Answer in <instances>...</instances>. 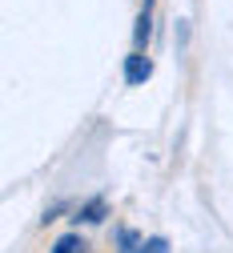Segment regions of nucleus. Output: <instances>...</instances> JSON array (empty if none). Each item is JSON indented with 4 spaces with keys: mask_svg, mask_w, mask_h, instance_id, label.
<instances>
[{
    "mask_svg": "<svg viewBox=\"0 0 233 253\" xmlns=\"http://www.w3.org/2000/svg\"><path fill=\"white\" fill-rule=\"evenodd\" d=\"M153 77V60L145 52H129L125 56V84H145Z\"/></svg>",
    "mask_w": 233,
    "mask_h": 253,
    "instance_id": "nucleus-1",
    "label": "nucleus"
},
{
    "mask_svg": "<svg viewBox=\"0 0 233 253\" xmlns=\"http://www.w3.org/2000/svg\"><path fill=\"white\" fill-rule=\"evenodd\" d=\"M77 221H85V225H101V221H105V197H93L89 205H81Z\"/></svg>",
    "mask_w": 233,
    "mask_h": 253,
    "instance_id": "nucleus-2",
    "label": "nucleus"
},
{
    "mask_svg": "<svg viewBox=\"0 0 233 253\" xmlns=\"http://www.w3.org/2000/svg\"><path fill=\"white\" fill-rule=\"evenodd\" d=\"M149 37H153V16L141 8V16H137V28H133V44H137V52L149 44Z\"/></svg>",
    "mask_w": 233,
    "mask_h": 253,
    "instance_id": "nucleus-3",
    "label": "nucleus"
},
{
    "mask_svg": "<svg viewBox=\"0 0 233 253\" xmlns=\"http://www.w3.org/2000/svg\"><path fill=\"white\" fill-rule=\"evenodd\" d=\"M89 245H85V237L81 233H64V237H56V245L48 249V253H85Z\"/></svg>",
    "mask_w": 233,
    "mask_h": 253,
    "instance_id": "nucleus-4",
    "label": "nucleus"
},
{
    "mask_svg": "<svg viewBox=\"0 0 233 253\" xmlns=\"http://www.w3.org/2000/svg\"><path fill=\"white\" fill-rule=\"evenodd\" d=\"M117 241H121V253H137V249H141V237L133 233V229H121Z\"/></svg>",
    "mask_w": 233,
    "mask_h": 253,
    "instance_id": "nucleus-5",
    "label": "nucleus"
},
{
    "mask_svg": "<svg viewBox=\"0 0 233 253\" xmlns=\"http://www.w3.org/2000/svg\"><path fill=\"white\" fill-rule=\"evenodd\" d=\"M137 253H169V241H165V237H145Z\"/></svg>",
    "mask_w": 233,
    "mask_h": 253,
    "instance_id": "nucleus-6",
    "label": "nucleus"
}]
</instances>
